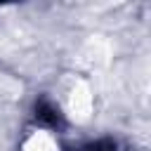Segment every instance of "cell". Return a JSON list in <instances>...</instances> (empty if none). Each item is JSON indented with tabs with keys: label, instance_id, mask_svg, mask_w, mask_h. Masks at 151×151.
Returning a JSON list of instances; mask_svg holds the SVG:
<instances>
[{
	"label": "cell",
	"instance_id": "obj_2",
	"mask_svg": "<svg viewBox=\"0 0 151 151\" xmlns=\"http://www.w3.org/2000/svg\"><path fill=\"white\" fill-rule=\"evenodd\" d=\"M80 151H116V146L109 144V142H97V144H90V146H85Z\"/></svg>",
	"mask_w": 151,
	"mask_h": 151
},
{
	"label": "cell",
	"instance_id": "obj_1",
	"mask_svg": "<svg viewBox=\"0 0 151 151\" xmlns=\"http://www.w3.org/2000/svg\"><path fill=\"white\" fill-rule=\"evenodd\" d=\"M35 120L45 127H59L61 125V113L50 99H38L35 101Z\"/></svg>",
	"mask_w": 151,
	"mask_h": 151
}]
</instances>
